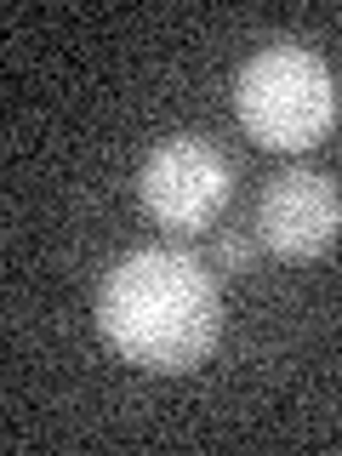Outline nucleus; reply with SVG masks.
<instances>
[{"label":"nucleus","instance_id":"1","mask_svg":"<svg viewBox=\"0 0 342 456\" xmlns=\"http://www.w3.org/2000/svg\"><path fill=\"white\" fill-rule=\"evenodd\" d=\"M97 331L126 365L160 370V377H183V370L206 365L223 337L217 268L177 246L132 251L103 280Z\"/></svg>","mask_w":342,"mask_h":456},{"label":"nucleus","instance_id":"2","mask_svg":"<svg viewBox=\"0 0 342 456\" xmlns=\"http://www.w3.org/2000/svg\"><path fill=\"white\" fill-rule=\"evenodd\" d=\"M234 114L268 154H303L337 126V75L297 40L263 46L234 80Z\"/></svg>","mask_w":342,"mask_h":456},{"label":"nucleus","instance_id":"3","mask_svg":"<svg viewBox=\"0 0 342 456\" xmlns=\"http://www.w3.org/2000/svg\"><path fill=\"white\" fill-rule=\"evenodd\" d=\"M228 194H234V171L206 137H171L137 171L142 211L177 234H200L206 223H217Z\"/></svg>","mask_w":342,"mask_h":456},{"label":"nucleus","instance_id":"4","mask_svg":"<svg viewBox=\"0 0 342 456\" xmlns=\"http://www.w3.org/2000/svg\"><path fill=\"white\" fill-rule=\"evenodd\" d=\"M342 234V194L325 171H280L256 200V240L285 263H314Z\"/></svg>","mask_w":342,"mask_h":456},{"label":"nucleus","instance_id":"5","mask_svg":"<svg viewBox=\"0 0 342 456\" xmlns=\"http://www.w3.org/2000/svg\"><path fill=\"white\" fill-rule=\"evenodd\" d=\"M251 263H256L251 234H217L211 240V268L217 274H251Z\"/></svg>","mask_w":342,"mask_h":456}]
</instances>
